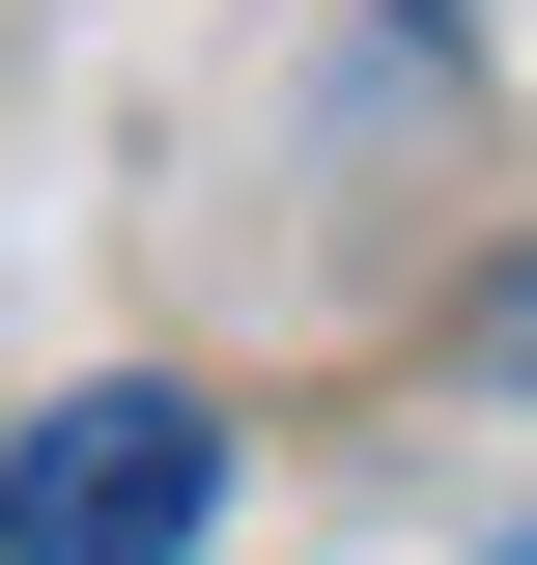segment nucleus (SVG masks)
Segmentation results:
<instances>
[{"instance_id":"2","label":"nucleus","mask_w":537,"mask_h":565,"mask_svg":"<svg viewBox=\"0 0 537 565\" xmlns=\"http://www.w3.org/2000/svg\"><path fill=\"white\" fill-rule=\"evenodd\" d=\"M509 367H537V282H509Z\"/></svg>"},{"instance_id":"1","label":"nucleus","mask_w":537,"mask_h":565,"mask_svg":"<svg viewBox=\"0 0 537 565\" xmlns=\"http://www.w3.org/2000/svg\"><path fill=\"white\" fill-rule=\"evenodd\" d=\"M199 537H227V396L114 367V396L0 424V565H199Z\"/></svg>"}]
</instances>
